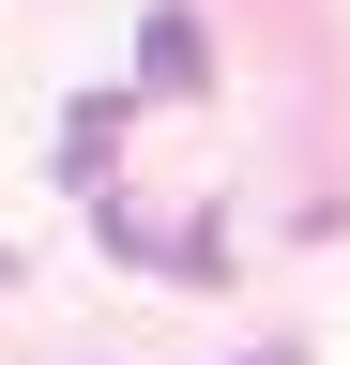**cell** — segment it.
Returning a JSON list of instances; mask_svg holds the SVG:
<instances>
[{
  "mask_svg": "<svg viewBox=\"0 0 350 365\" xmlns=\"http://www.w3.org/2000/svg\"><path fill=\"white\" fill-rule=\"evenodd\" d=\"M138 91H153V107H198V91H213V31H198V0H153V16H138Z\"/></svg>",
  "mask_w": 350,
  "mask_h": 365,
  "instance_id": "cell-1",
  "label": "cell"
},
{
  "mask_svg": "<svg viewBox=\"0 0 350 365\" xmlns=\"http://www.w3.org/2000/svg\"><path fill=\"white\" fill-rule=\"evenodd\" d=\"M122 122H138V91H76L61 107V182H107L122 168Z\"/></svg>",
  "mask_w": 350,
  "mask_h": 365,
  "instance_id": "cell-2",
  "label": "cell"
},
{
  "mask_svg": "<svg viewBox=\"0 0 350 365\" xmlns=\"http://www.w3.org/2000/svg\"><path fill=\"white\" fill-rule=\"evenodd\" d=\"M244 365H304V350H244Z\"/></svg>",
  "mask_w": 350,
  "mask_h": 365,
  "instance_id": "cell-3",
  "label": "cell"
}]
</instances>
